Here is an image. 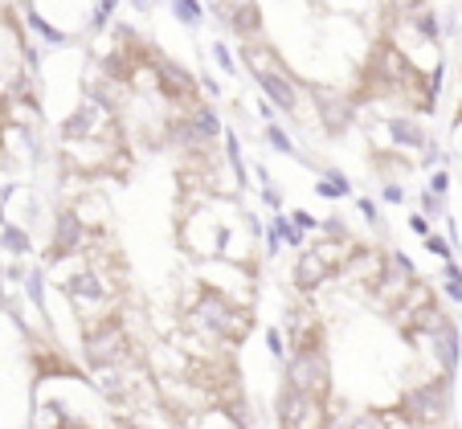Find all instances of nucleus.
Returning a JSON list of instances; mask_svg holds the SVG:
<instances>
[{
  "instance_id": "nucleus-1",
  "label": "nucleus",
  "mask_w": 462,
  "mask_h": 429,
  "mask_svg": "<svg viewBox=\"0 0 462 429\" xmlns=\"http://www.w3.org/2000/svg\"><path fill=\"white\" fill-rule=\"evenodd\" d=\"M180 324L189 335L213 343V348H242L254 332V311L226 295L213 282H197L180 306Z\"/></svg>"
},
{
  "instance_id": "nucleus-2",
  "label": "nucleus",
  "mask_w": 462,
  "mask_h": 429,
  "mask_svg": "<svg viewBox=\"0 0 462 429\" xmlns=\"http://www.w3.org/2000/svg\"><path fill=\"white\" fill-rule=\"evenodd\" d=\"M82 360L95 372H127L131 364H140L135 335H131V324L119 306L95 319H82Z\"/></svg>"
},
{
  "instance_id": "nucleus-3",
  "label": "nucleus",
  "mask_w": 462,
  "mask_h": 429,
  "mask_svg": "<svg viewBox=\"0 0 462 429\" xmlns=\"http://www.w3.org/2000/svg\"><path fill=\"white\" fill-rule=\"evenodd\" d=\"M376 413L384 421H397V425H410V429H442L446 417H450V372L418 380L393 405H384Z\"/></svg>"
},
{
  "instance_id": "nucleus-4",
  "label": "nucleus",
  "mask_w": 462,
  "mask_h": 429,
  "mask_svg": "<svg viewBox=\"0 0 462 429\" xmlns=\"http://www.w3.org/2000/svg\"><path fill=\"white\" fill-rule=\"evenodd\" d=\"M242 58H245V66H250L254 78L262 82L266 98H271L274 106H282V111H295L299 106V82H295V74L287 70V61H282L266 41H245Z\"/></svg>"
},
{
  "instance_id": "nucleus-5",
  "label": "nucleus",
  "mask_w": 462,
  "mask_h": 429,
  "mask_svg": "<svg viewBox=\"0 0 462 429\" xmlns=\"http://www.w3.org/2000/svg\"><path fill=\"white\" fill-rule=\"evenodd\" d=\"M274 417H279V429H340L332 401L299 393L291 385H282L279 397H274Z\"/></svg>"
},
{
  "instance_id": "nucleus-6",
  "label": "nucleus",
  "mask_w": 462,
  "mask_h": 429,
  "mask_svg": "<svg viewBox=\"0 0 462 429\" xmlns=\"http://www.w3.org/2000/svg\"><path fill=\"white\" fill-rule=\"evenodd\" d=\"M282 385L332 401V360H328V348H319V351H287V377H282Z\"/></svg>"
},
{
  "instance_id": "nucleus-7",
  "label": "nucleus",
  "mask_w": 462,
  "mask_h": 429,
  "mask_svg": "<svg viewBox=\"0 0 462 429\" xmlns=\"http://www.w3.org/2000/svg\"><path fill=\"white\" fill-rule=\"evenodd\" d=\"M90 242H95V229H90L74 209H61L58 221H53V237H50V245H45V258H50V262L74 258V254H82Z\"/></svg>"
},
{
  "instance_id": "nucleus-8",
  "label": "nucleus",
  "mask_w": 462,
  "mask_h": 429,
  "mask_svg": "<svg viewBox=\"0 0 462 429\" xmlns=\"http://www.w3.org/2000/svg\"><path fill=\"white\" fill-rule=\"evenodd\" d=\"M156 87H160V95H164L172 106H180V111H192V106H201V90H197V78H192L184 66L168 61V58L156 61Z\"/></svg>"
},
{
  "instance_id": "nucleus-9",
  "label": "nucleus",
  "mask_w": 462,
  "mask_h": 429,
  "mask_svg": "<svg viewBox=\"0 0 462 429\" xmlns=\"http://www.w3.org/2000/svg\"><path fill=\"white\" fill-rule=\"evenodd\" d=\"M29 364H33V377L37 380H50V377H79L82 380V368L74 364L58 343H29Z\"/></svg>"
},
{
  "instance_id": "nucleus-10",
  "label": "nucleus",
  "mask_w": 462,
  "mask_h": 429,
  "mask_svg": "<svg viewBox=\"0 0 462 429\" xmlns=\"http://www.w3.org/2000/svg\"><path fill=\"white\" fill-rule=\"evenodd\" d=\"M315 106H319V119L332 135L348 132V123L356 119V103H352V95H340V90L319 87L315 90Z\"/></svg>"
},
{
  "instance_id": "nucleus-11",
  "label": "nucleus",
  "mask_w": 462,
  "mask_h": 429,
  "mask_svg": "<svg viewBox=\"0 0 462 429\" xmlns=\"http://www.w3.org/2000/svg\"><path fill=\"white\" fill-rule=\"evenodd\" d=\"M389 135L397 143H410V148H426V132H421L418 123H410V119H393L389 123Z\"/></svg>"
},
{
  "instance_id": "nucleus-12",
  "label": "nucleus",
  "mask_w": 462,
  "mask_h": 429,
  "mask_svg": "<svg viewBox=\"0 0 462 429\" xmlns=\"http://www.w3.org/2000/svg\"><path fill=\"white\" fill-rule=\"evenodd\" d=\"M344 429H389V421H384L376 409H368V413H356V417H352Z\"/></svg>"
},
{
  "instance_id": "nucleus-13",
  "label": "nucleus",
  "mask_w": 462,
  "mask_h": 429,
  "mask_svg": "<svg viewBox=\"0 0 462 429\" xmlns=\"http://www.w3.org/2000/svg\"><path fill=\"white\" fill-rule=\"evenodd\" d=\"M53 429H95V425H87V421H79V417H58Z\"/></svg>"
}]
</instances>
